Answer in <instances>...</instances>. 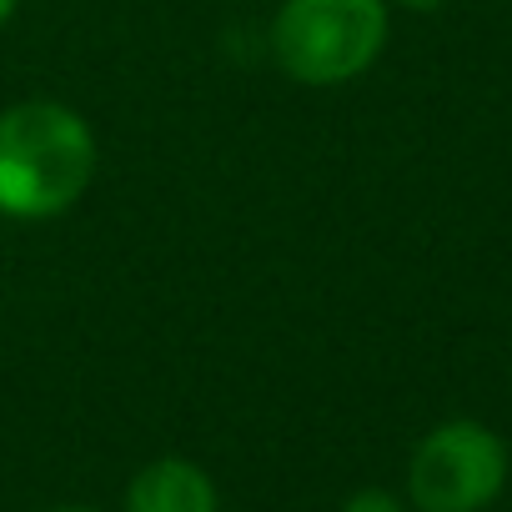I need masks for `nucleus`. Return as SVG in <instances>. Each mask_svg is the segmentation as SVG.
Wrapping results in <instances>:
<instances>
[{
  "mask_svg": "<svg viewBox=\"0 0 512 512\" xmlns=\"http://www.w3.org/2000/svg\"><path fill=\"white\" fill-rule=\"evenodd\" d=\"M397 6H412V11H437L442 0H397Z\"/></svg>",
  "mask_w": 512,
  "mask_h": 512,
  "instance_id": "obj_6",
  "label": "nucleus"
},
{
  "mask_svg": "<svg viewBox=\"0 0 512 512\" xmlns=\"http://www.w3.org/2000/svg\"><path fill=\"white\" fill-rule=\"evenodd\" d=\"M507 482V447L482 422L432 427L407 467V492L422 512H482Z\"/></svg>",
  "mask_w": 512,
  "mask_h": 512,
  "instance_id": "obj_3",
  "label": "nucleus"
},
{
  "mask_svg": "<svg viewBox=\"0 0 512 512\" xmlns=\"http://www.w3.org/2000/svg\"><path fill=\"white\" fill-rule=\"evenodd\" d=\"M96 171L91 126L61 101H21L0 111V211L56 216Z\"/></svg>",
  "mask_w": 512,
  "mask_h": 512,
  "instance_id": "obj_1",
  "label": "nucleus"
},
{
  "mask_svg": "<svg viewBox=\"0 0 512 512\" xmlns=\"http://www.w3.org/2000/svg\"><path fill=\"white\" fill-rule=\"evenodd\" d=\"M126 512H216V487L196 462L156 457L131 477Z\"/></svg>",
  "mask_w": 512,
  "mask_h": 512,
  "instance_id": "obj_4",
  "label": "nucleus"
},
{
  "mask_svg": "<svg viewBox=\"0 0 512 512\" xmlns=\"http://www.w3.org/2000/svg\"><path fill=\"white\" fill-rule=\"evenodd\" d=\"M387 41L382 0H287L272 26L277 61L302 86H342L362 76Z\"/></svg>",
  "mask_w": 512,
  "mask_h": 512,
  "instance_id": "obj_2",
  "label": "nucleus"
},
{
  "mask_svg": "<svg viewBox=\"0 0 512 512\" xmlns=\"http://www.w3.org/2000/svg\"><path fill=\"white\" fill-rule=\"evenodd\" d=\"M56 512H91V507H56Z\"/></svg>",
  "mask_w": 512,
  "mask_h": 512,
  "instance_id": "obj_8",
  "label": "nucleus"
},
{
  "mask_svg": "<svg viewBox=\"0 0 512 512\" xmlns=\"http://www.w3.org/2000/svg\"><path fill=\"white\" fill-rule=\"evenodd\" d=\"M342 512H402L397 507V497L392 492H382V487H362V492H352L347 497V507Z\"/></svg>",
  "mask_w": 512,
  "mask_h": 512,
  "instance_id": "obj_5",
  "label": "nucleus"
},
{
  "mask_svg": "<svg viewBox=\"0 0 512 512\" xmlns=\"http://www.w3.org/2000/svg\"><path fill=\"white\" fill-rule=\"evenodd\" d=\"M11 11H16V0H0V21H6Z\"/></svg>",
  "mask_w": 512,
  "mask_h": 512,
  "instance_id": "obj_7",
  "label": "nucleus"
}]
</instances>
